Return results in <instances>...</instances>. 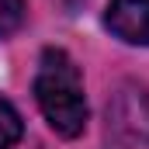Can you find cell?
I'll list each match as a JSON object with an SVG mask.
<instances>
[{
	"label": "cell",
	"instance_id": "cell-1",
	"mask_svg": "<svg viewBox=\"0 0 149 149\" xmlns=\"http://www.w3.org/2000/svg\"><path fill=\"white\" fill-rule=\"evenodd\" d=\"M35 101L45 114V121L59 135L73 139V135L83 132V125H87L83 80H80L76 63L63 49L42 52V63H38V73H35Z\"/></svg>",
	"mask_w": 149,
	"mask_h": 149
},
{
	"label": "cell",
	"instance_id": "cell-2",
	"mask_svg": "<svg viewBox=\"0 0 149 149\" xmlns=\"http://www.w3.org/2000/svg\"><path fill=\"white\" fill-rule=\"evenodd\" d=\"M108 149H149V94L139 83L114 87L104 125Z\"/></svg>",
	"mask_w": 149,
	"mask_h": 149
},
{
	"label": "cell",
	"instance_id": "cell-3",
	"mask_svg": "<svg viewBox=\"0 0 149 149\" xmlns=\"http://www.w3.org/2000/svg\"><path fill=\"white\" fill-rule=\"evenodd\" d=\"M104 24L128 45H149V0H111Z\"/></svg>",
	"mask_w": 149,
	"mask_h": 149
},
{
	"label": "cell",
	"instance_id": "cell-4",
	"mask_svg": "<svg viewBox=\"0 0 149 149\" xmlns=\"http://www.w3.org/2000/svg\"><path fill=\"white\" fill-rule=\"evenodd\" d=\"M21 132H24L21 114L14 111V104H10V101H3V97H0V149H10L17 139H21Z\"/></svg>",
	"mask_w": 149,
	"mask_h": 149
},
{
	"label": "cell",
	"instance_id": "cell-5",
	"mask_svg": "<svg viewBox=\"0 0 149 149\" xmlns=\"http://www.w3.org/2000/svg\"><path fill=\"white\" fill-rule=\"evenodd\" d=\"M24 21V0H0V38L14 35Z\"/></svg>",
	"mask_w": 149,
	"mask_h": 149
}]
</instances>
